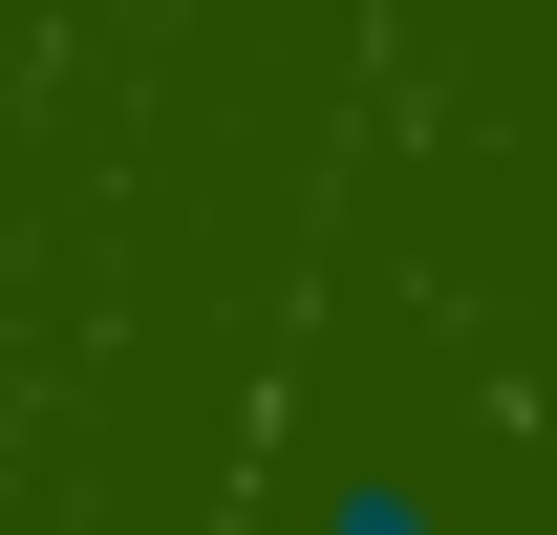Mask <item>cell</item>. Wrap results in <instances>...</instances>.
Returning <instances> with one entry per match:
<instances>
[{
	"mask_svg": "<svg viewBox=\"0 0 557 535\" xmlns=\"http://www.w3.org/2000/svg\"><path fill=\"white\" fill-rule=\"evenodd\" d=\"M322 535H450V514H429L408 471H344V493H322Z\"/></svg>",
	"mask_w": 557,
	"mask_h": 535,
	"instance_id": "cell-1",
	"label": "cell"
}]
</instances>
